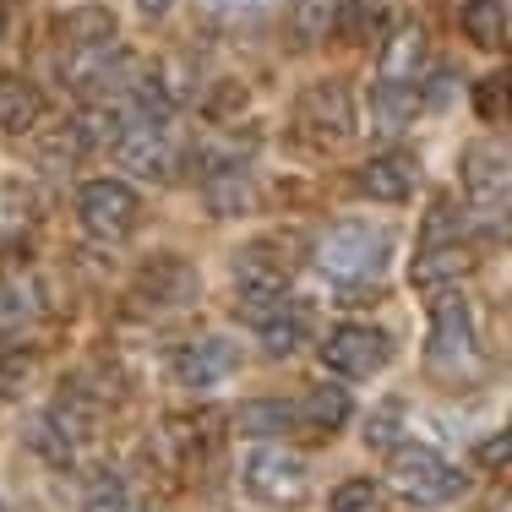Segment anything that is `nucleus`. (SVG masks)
<instances>
[{"label":"nucleus","instance_id":"f257e3e1","mask_svg":"<svg viewBox=\"0 0 512 512\" xmlns=\"http://www.w3.org/2000/svg\"><path fill=\"white\" fill-rule=\"evenodd\" d=\"M425 365L436 382H480L485 376V349L480 327H474V306L463 289H431V338H425Z\"/></svg>","mask_w":512,"mask_h":512},{"label":"nucleus","instance_id":"f03ea898","mask_svg":"<svg viewBox=\"0 0 512 512\" xmlns=\"http://www.w3.org/2000/svg\"><path fill=\"white\" fill-rule=\"evenodd\" d=\"M463 180V224L469 235H507L512 229V137L474 142L458 164Z\"/></svg>","mask_w":512,"mask_h":512},{"label":"nucleus","instance_id":"7ed1b4c3","mask_svg":"<svg viewBox=\"0 0 512 512\" xmlns=\"http://www.w3.org/2000/svg\"><path fill=\"white\" fill-rule=\"evenodd\" d=\"M316 273L333 289H355V284H376L393 262V235L376 229L371 218H338L311 251Z\"/></svg>","mask_w":512,"mask_h":512},{"label":"nucleus","instance_id":"20e7f679","mask_svg":"<svg viewBox=\"0 0 512 512\" xmlns=\"http://www.w3.org/2000/svg\"><path fill=\"white\" fill-rule=\"evenodd\" d=\"M387 485L414 507H436V502H453V496L469 491V474H463L458 463H447L436 447L404 442V447H393V458H387Z\"/></svg>","mask_w":512,"mask_h":512},{"label":"nucleus","instance_id":"39448f33","mask_svg":"<svg viewBox=\"0 0 512 512\" xmlns=\"http://www.w3.org/2000/svg\"><path fill=\"white\" fill-rule=\"evenodd\" d=\"M77 224L88 240L99 246H126L142 224V197L115 175H99V180H82L77 191Z\"/></svg>","mask_w":512,"mask_h":512},{"label":"nucleus","instance_id":"423d86ee","mask_svg":"<svg viewBox=\"0 0 512 512\" xmlns=\"http://www.w3.org/2000/svg\"><path fill=\"white\" fill-rule=\"evenodd\" d=\"M240 485H246L251 502L262 507H295L311 496V463L295 453V447H251L246 463H240Z\"/></svg>","mask_w":512,"mask_h":512},{"label":"nucleus","instance_id":"0eeeda50","mask_svg":"<svg viewBox=\"0 0 512 512\" xmlns=\"http://www.w3.org/2000/svg\"><path fill=\"white\" fill-rule=\"evenodd\" d=\"M289 126H295V137L306 142L311 153H333L355 137V99H349L344 82H311L295 99Z\"/></svg>","mask_w":512,"mask_h":512},{"label":"nucleus","instance_id":"6e6552de","mask_svg":"<svg viewBox=\"0 0 512 512\" xmlns=\"http://www.w3.org/2000/svg\"><path fill=\"white\" fill-rule=\"evenodd\" d=\"M316 355L333 376H344V382H365V376H376L387 360L398 355V338L387 333V327H365V322H344L333 327V333L316 344Z\"/></svg>","mask_w":512,"mask_h":512},{"label":"nucleus","instance_id":"1a4fd4ad","mask_svg":"<svg viewBox=\"0 0 512 512\" xmlns=\"http://www.w3.org/2000/svg\"><path fill=\"white\" fill-rule=\"evenodd\" d=\"M202 197H207V207H213L218 218L246 213V207L256 202L251 164L240 153H213V158H207V169H202Z\"/></svg>","mask_w":512,"mask_h":512},{"label":"nucleus","instance_id":"9d476101","mask_svg":"<svg viewBox=\"0 0 512 512\" xmlns=\"http://www.w3.org/2000/svg\"><path fill=\"white\" fill-rule=\"evenodd\" d=\"M355 186H360V197H376V202H409L414 186H420V158L404 153V148L376 153L360 164Z\"/></svg>","mask_w":512,"mask_h":512},{"label":"nucleus","instance_id":"9b49d317","mask_svg":"<svg viewBox=\"0 0 512 512\" xmlns=\"http://www.w3.org/2000/svg\"><path fill=\"white\" fill-rule=\"evenodd\" d=\"M169 371L186 387H213L235 371V344L218 338V333H202V338H191V344H180L175 355H169Z\"/></svg>","mask_w":512,"mask_h":512},{"label":"nucleus","instance_id":"f8f14e48","mask_svg":"<svg viewBox=\"0 0 512 512\" xmlns=\"http://www.w3.org/2000/svg\"><path fill=\"white\" fill-rule=\"evenodd\" d=\"M425 55H431L425 28L420 22H398V28L387 33V44H382V66H376V77L404 82V88H420L425 82Z\"/></svg>","mask_w":512,"mask_h":512},{"label":"nucleus","instance_id":"ddd939ff","mask_svg":"<svg viewBox=\"0 0 512 512\" xmlns=\"http://www.w3.org/2000/svg\"><path fill=\"white\" fill-rule=\"evenodd\" d=\"M50 316V295H44L39 278L17 273V278H0V333L17 338L28 327H39Z\"/></svg>","mask_w":512,"mask_h":512},{"label":"nucleus","instance_id":"4468645a","mask_svg":"<svg viewBox=\"0 0 512 512\" xmlns=\"http://www.w3.org/2000/svg\"><path fill=\"white\" fill-rule=\"evenodd\" d=\"M404 22V0H338V28L349 44H387Z\"/></svg>","mask_w":512,"mask_h":512},{"label":"nucleus","instance_id":"2eb2a0df","mask_svg":"<svg viewBox=\"0 0 512 512\" xmlns=\"http://www.w3.org/2000/svg\"><path fill=\"white\" fill-rule=\"evenodd\" d=\"M311 327H316V322H311V306L289 295L278 311H267L262 322H256V338H262V349H267L273 360H284V355H300V349H306Z\"/></svg>","mask_w":512,"mask_h":512},{"label":"nucleus","instance_id":"dca6fc26","mask_svg":"<svg viewBox=\"0 0 512 512\" xmlns=\"http://www.w3.org/2000/svg\"><path fill=\"white\" fill-rule=\"evenodd\" d=\"M50 115V104H44V88L33 77H22V71H6L0 77V131H11V137H28L39 120Z\"/></svg>","mask_w":512,"mask_h":512},{"label":"nucleus","instance_id":"f3484780","mask_svg":"<svg viewBox=\"0 0 512 512\" xmlns=\"http://www.w3.org/2000/svg\"><path fill=\"white\" fill-rule=\"evenodd\" d=\"M39 229V197L22 180H0V256L22 251Z\"/></svg>","mask_w":512,"mask_h":512},{"label":"nucleus","instance_id":"a211bd4d","mask_svg":"<svg viewBox=\"0 0 512 512\" xmlns=\"http://www.w3.org/2000/svg\"><path fill=\"white\" fill-rule=\"evenodd\" d=\"M420 115V88H404V82H371V131L376 137H398L409 120Z\"/></svg>","mask_w":512,"mask_h":512},{"label":"nucleus","instance_id":"6ab92c4d","mask_svg":"<svg viewBox=\"0 0 512 512\" xmlns=\"http://www.w3.org/2000/svg\"><path fill=\"white\" fill-rule=\"evenodd\" d=\"M463 33L480 50H502L507 44V0H463Z\"/></svg>","mask_w":512,"mask_h":512},{"label":"nucleus","instance_id":"aec40b11","mask_svg":"<svg viewBox=\"0 0 512 512\" xmlns=\"http://www.w3.org/2000/svg\"><path fill=\"white\" fill-rule=\"evenodd\" d=\"M300 414H306V425H316V431H338V425L349 420V393L333 382H322L300 398Z\"/></svg>","mask_w":512,"mask_h":512},{"label":"nucleus","instance_id":"412c9836","mask_svg":"<svg viewBox=\"0 0 512 512\" xmlns=\"http://www.w3.org/2000/svg\"><path fill=\"white\" fill-rule=\"evenodd\" d=\"M240 425L246 431H289V425H306V414L284 398H251V404H240Z\"/></svg>","mask_w":512,"mask_h":512},{"label":"nucleus","instance_id":"4be33fe9","mask_svg":"<svg viewBox=\"0 0 512 512\" xmlns=\"http://www.w3.org/2000/svg\"><path fill=\"white\" fill-rule=\"evenodd\" d=\"M82 512H142L137 496H131V485L120 480V474H99V480L88 485V496H82Z\"/></svg>","mask_w":512,"mask_h":512},{"label":"nucleus","instance_id":"5701e85b","mask_svg":"<svg viewBox=\"0 0 512 512\" xmlns=\"http://www.w3.org/2000/svg\"><path fill=\"white\" fill-rule=\"evenodd\" d=\"M474 109H480L485 120H512V66L474 82Z\"/></svg>","mask_w":512,"mask_h":512},{"label":"nucleus","instance_id":"b1692460","mask_svg":"<svg viewBox=\"0 0 512 512\" xmlns=\"http://www.w3.org/2000/svg\"><path fill=\"white\" fill-rule=\"evenodd\" d=\"M338 28V0H300L295 6V44H316Z\"/></svg>","mask_w":512,"mask_h":512},{"label":"nucleus","instance_id":"393cba45","mask_svg":"<svg viewBox=\"0 0 512 512\" xmlns=\"http://www.w3.org/2000/svg\"><path fill=\"white\" fill-rule=\"evenodd\" d=\"M327 512H382V491L371 480H344L333 491V502H327Z\"/></svg>","mask_w":512,"mask_h":512},{"label":"nucleus","instance_id":"a878e982","mask_svg":"<svg viewBox=\"0 0 512 512\" xmlns=\"http://www.w3.org/2000/svg\"><path fill=\"white\" fill-rule=\"evenodd\" d=\"M480 463H491V469H507L512 463V420L502 436H491V442H480Z\"/></svg>","mask_w":512,"mask_h":512},{"label":"nucleus","instance_id":"bb28decb","mask_svg":"<svg viewBox=\"0 0 512 512\" xmlns=\"http://www.w3.org/2000/svg\"><path fill=\"white\" fill-rule=\"evenodd\" d=\"M169 6V0H142V11H148V17H153V11H164Z\"/></svg>","mask_w":512,"mask_h":512},{"label":"nucleus","instance_id":"cd10ccee","mask_svg":"<svg viewBox=\"0 0 512 512\" xmlns=\"http://www.w3.org/2000/svg\"><path fill=\"white\" fill-rule=\"evenodd\" d=\"M218 6H256V0H218Z\"/></svg>","mask_w":512,"mask_h":512},{"label":"nucleus","instance_id":"c85d7f7f","mask_svg":"<svg viewBox=\"0 0 512 512\" xmlns=\"http://www.w3.org/2000/svg\"><path fill=\"white\" fill-rule=\"evenodd\" d=\"M0 28H6V6H0Z\"/></svg>","mask_w":512,"mask_h":512},{"label":"nucleus","instance_id":"c756f323","mask_svg":"<svg viewBox=\"0 0 512 512\" xmlns=\"http://www.w3.org/2000/svg\"><path fill=\"white\" fill-rule=\"evenodd\" d=\"M0 512H6V507H0Z\"/></svg>","mask_w":512,"mask_h":512}]
</instances>
